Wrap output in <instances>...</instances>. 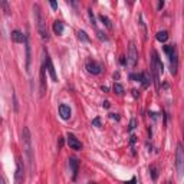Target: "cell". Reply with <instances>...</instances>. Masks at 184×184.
Instances as JSON below:
<instances>
[{"instance_id":"6da1fadb","label":"cell","mask_w":184,"mask_h":184,"mask_svg":"<svg viewBox=\"0 0 184 184\" xmlns=\"http://www.w3.org/2000/svg\"><path fill=\"white\" fill-rule=\"evenodd\" d=\"M22 141L24 154H26L27 162H29V171H30V174H33V171H35V155H33V147H32V135H30V131L27 127H23L22 130Z\"/></svg>"},{"instance_id":"7a4b0ae2","label":"cell","mask_w":184,"mask_h":184,"mask_svg":"<svg viewBox=\"0 0 184 184\" xmlns=\"http://www.w3.org/2000/svg\"><path fill=\"white\" fill-rule=\"evenodd\" d=\"M33 15H35V22H36V27H38V32H39L40 38L47 42V40L50 39V36H49V33H47L46 20H45V17H43V15H42V10H40V7H39L38 4L33 6Z\"/></svg>"},{"instance_id":"3957f363","label":"cell","mask_w":184,"mask_h":184,"mask_svg":"<svg viewBox=\"0 0 184 184\" xmlns=\"http://www.w3.org/2000/svg\"><path fill=\"white\" fill-rule=\"evenodd\" d=\"M164 70L162 62L158 58V53L155 50H153V59H151V72H153V78H154V84H155V89L160 91V75Z\"/></svg>"},{"instance_id":"277c9868","label":"cell","mask_w":184,"mask_h":184,"mask_svg":"<svg viewBox=\"0 0 184 184\" xmlns=\"http://www.w3.org/2000/svg\"><path fill=\"white\" fill-rule=\"evenodd\" d=\"M164 52L168 56L171 73L173 75H177V70H178V52H177L176 45H165L164 46Z\"/></svg>"},{"instance_id":"5b68a950","label":"cell","mask_w":184,"mask_h":184,"mask_svg":"<svg viewBox=\"0 0 184 184\" xmlns=\"http://www.w3.org/2000/svg\"><path fill=\"white\" fill-rule=\"evenodd\" d=\"M176 165H177V173L178 177H183V171H184V150L181 142L177 144V151H176Z\"/></svg>"},{"instance_id":"8992f818","label":"cell","mask_w":184,"mask_h":184,"mask_svg":"<svg viewBox=\"0 0 184 184\" xmlns=\"http://www.w3.org/2000/svg\"><path fill=\"white\" fill-rule=\"evenodd\" d=\"M130 68H135L138 63V50L135 47V43L131 42L128 46V55H127V62H125Z\"/></svg>"},{"instance_id":"52a82bcc","label":"cell","mask_w":184,"mask_h":184,"mask_svg":"<svg viewBox=\"0 0 184 184\" xmlns=\"http://www.w3.org/2000/svg\"><path fill=\"white\" fill-rule=\"evenodd\" d=\"M15 178H16V183H22L23 178H24V164L23 160L20 157H17L16 160V173H15Z\"/></svg>"},{"instance_id":"ba28073f","label":"cell","mask_w":184,"mask_h":184,"mask_svg":"<svg viewBox=\"0 0 184 184\" xmlns=\"http://www.w3.org/2000/svg\"><path fill=\"white\" fill-rule=\"evenodd\" d=\"M43 65H45L46 69H47V72H49V75H50V78H52V81H53V82H58V76H56V72H55V66H53V63H52V61H50V58H49L47 53L45 55Z\"/></svg>"},{"instance_id":"9c48e42d","label":"cell","mask_w":184,"mask_h":184,"mask_svg":"<svg viewBox=\"0 0 184 184\" xmlns=\"http://www.w3.org/2000/svg\"><path fill=\"white\" fill-rule=\"evenodd\" d=\"M85 68L92 75H99L102 72V65L98 63V62H95V61H88L86 65H85Z\"/></svg>"},{"instance_id":"30bf717a","label":"cell","mask_w":184,"mask_h":184,"mask_svg":"<svg viewBox=\"0 0 184 184\" xmlns=\"http://www.w3.org/2000/svg\"><path fill=\"white\" fill-rule=\"evenodd\" d=\"M66 141H68V145L72 148V150H76V151H81L82 150V142L78 139V138L75 137L73 134H68V138H66Z\"/></svg>"},{"instance_id":"8fae6325","label":"cell","mask_w":184,"mask_h":184,"mask_svg":"<svg viewBox=\"0 0 184 184\" xmlns=\"http://www.w3.org/2000/svg\"><path fill=\"white\" fill-rule=\"evenodd\" d=\"M24 49H26V70H30V62H32V52H30V45H29V36L26 35L24 39Z\"/></svg>"},{"instance_id":"7c38bea8","label":"cell","mask_w":184,"mask_h":184,"mask_svg":"<svg viewBox=\"0 0 184 184\" xmlns=\"http://www.w3.org/2000/svg\"><path fill=\"white\" fill-rule=\"evenodd\" d=\"M70 114H72V111H70V108H69V105L66 104H61L59 105V115H61V118L62 119H69L70 118Z\"/></svg>"},{"instance_id":"4fadbf2b","label":"cell","mask_w":184,"mask_h":184,"mask_svg":"<svg viewBox=\"0 0 184 184\" xmlns=\"http://www.w3.org/2000/svg\"><path fill=\"white\" fill-rule=\"evenodd\" d=\"M10 38H12V40L15 43H22V42H24V39H26V35H23L20 30H13L12 35H10Z\"/></svg>"},{"instance_id":"5bb4252c","label":"cell","mask_w":184,"mask_h":184,"mask_svg":"<svg viewBox=\"0 0 184 184\" xmlns=\"http://www.w3.org/2000/svg\"><path fill=\"white\" fill-rule=\"evenodd\" d=\"M46 89H47V86H46V79H45V65H42V68H40V96L45 95Z\"/></svg>"},{"instance_id":"9a60e30c","label":"cell","mask_w":184,"mask_h":184,"mask_svg":"<svg viewBox=\"0 0 184 184\" xmlns=\"http://www.w3.org/2000/svg\"><path fill=\"white\" fill-rule=\"evenodd\" d=\"M78 165H79V162L76 158H69V167L72 170V178L73 180H76V176H78Z\"/></svg>"},{"instance_id":"2e32d148","label":"cell","mask_w":184,"mask_h":184,"mask_svg":"<svg viewBox=\"0 0 184 184\" xmlns=\"http://www.w3.org/2000/svg\"><path fill=\"white\" fill-rule=\"evenodd\" d=\"M141 84H142L144 88H148V86H150V84H151V76H150L148 72H142V73H141Z\"/></svg>"},{"instance_id":"e0dca14e","label":"cell","mask_w":184,"mask_h":184,"mask_svg":"<svg viewBox=\"0 0 184 184\" xmlns=\"http://www.w3.org/2000/svg\"><path fill=\"white\" fill-rule=\"evenodd\" d=\"M53 32L56 35H62L63 33V23L61 20H55L53 22Z\"/></svg>"},{"instance_id":"ac0fdd59","label":"cell","mask_w":184,"mask_h":184,"mask_svg":"<svg viewBox=\"0 0 184 184\" xmlns=\"http://www.w3.org/2000/svg\"><path fill=\"white\" fill-rule=\"evenodd\" d=\"M155 38H157V40L158 42H167V39H168V33L165 32V30H161V32H158L157 35H155Z\"/></svg>"},{"instance_id":"d6986e66","label":"cell","mask_w":184,"mask_h":184,"mask_svg":"<svg viewBox=\"0 0 184 184\" xmlns=\"http://www.w3.org/2000/svg\"><path fill=\"white\" fill-rule=\"evenodd\" d=\"M78 38H79V40H82V42H89V40H91L89 36L86 35V32H84V30H78Z\"/></svg>"},{"instance_id":"ffe728a7","label":"cell","mask_w":184,"mask_h":184,"mask_svg":"<svg viewBox=\"0 0 184 184\" xmlns=\"http://www.w3.org/2000/svg\"><path fill=\"white\" fill-rule=\"evenodd\" d=\"M99 20L104 23V24H105L108 29H111V27H112V23H111V20H109V19H108L105 15H99Z\"/></svg>"},{"instance_id":"44dd1931","label":"cell","mask_w":184,"mask_h":184,"mask_svg":"<svg viewBox=\"0 0 184 184\" xmlns=\"http://www.w3.org/2000/svg\"><path fill=\"white\" fill-rule=\"evenodd\" d=\"M150 173H151L153 180L155 181V180H157V177H158V168H157V167H154V165H151V167H150Z\"/></svg>"},{"instance_id":"7402d4cb","label":"cell","mask_w":184,"mask_h":184,"mask_svg":"<svg viewBox=\"0 0 184 184\" xmlns=\"http://www.w3.org/2000/svg\"><path fill=\"white\" fill-rule=\"evenodd\" d=\"M114 92L115 93H118V95H122L124 93V86L121 85V84H114Z\"/></svg>"},{"instance_id":"603a6c76","label":"cell","mask_w":184,"mask_h":184,"mask_svg":"<svg viewBox=\"0 0 184 184\" xmlns=\"http://www.w3.org/2000/svg\"><path fill=\"white\" fill-rule=\"evenodd\" d=\"M96 35H98L99 40H105V42L108 40V36H107V35H105V33H104L102 30H98V32H96Z\"/></svg>"},{"instance_id":"cb8c5ba5","label":"cell","mask_w":184,"mask_h":184,"mask_svg":"<svg viewBox=\"0 0 184 184\" xmlns=\"http://www.w3.org/2000/svg\"><path fill=\"white\" fill-rule=\"evenodd\" d=\"M130 79L137 81V82H141V73H131V75H130Z\"/></svg>"},{"instance_id":"d4e9b609","label":"cell","mask_w":184,"mask_h":184,"mask_svg":"<svg viewBox=\"0 0 184 184\" xmlns=\"http://www.w3.org/2000/svg\"><path fill=\"white\" fill-rule=\"evenodd\" d=\"M0 7L6 12V13H10V9H9V4L6 1H0Z\"/></svg>"},{"instance_id":"484cf974","label":"cell","mask_w":184,"mask_h":184,"mask_svg":"<svg viewBox=\"0 0 184 184\" xmlns=\"http://www.w3.org/2000/svg\"><path fill=\"white\" fill-rule=\"evenodd\" d=\"M13 108H15V111L17 112L19 111V105H17V98H16V93L13 92Z\"/></svg>"},{"instance_id":"4316f807","label":"cell","mask_w":184,"mask_h":184,"mask_svg":"<svg viewBox=\"0 0 184 184\" xmlns=\"http://www.w3.org/2000/svg\"><path fill=\"white\" fill-rule=\"evenodd\" d=\"M135 127H137V119H135V118H132V119H131V122H130V128H128V130H130V131H134V130H135Z\"/></svg>"},{"instance_id":"83f0119b","label":"cell","mask_w":184,"mask_h":184,"mask_svg":"<svg viewBox=\"0 0 184 184\" xmlns=\"http://www.w3.org/2000/svg\"><path fill=\"white\" fill-rule=\"evenodd\" d=\"M92 125L99 128V127H101V119H99L98 116H96V118H93V119H92Z\"/></svg>"},{"instance_id":"f1b7e54d","label":"cell","mask_w":184,"mask_h":184,"mask_svg":"<svg viewBox=\"0 0 184 184\" xmlns=\"http://www.w3.org/2000/svg\"><path fill=\"white\" fill-rule=\"evenodd\" d=\"M88 12H89V19H91L92 24H93V26H96V23H95V17H93V13H92V9H89Z\"/></svg>"},{"instance_id":"f546056e","label":"cell","mask_w":184,"mask_h":184,"mask_svg":"<svg viewBox=\"0 0 184 184\" xmlns=\"http://www.w3.org/2000/svg\"><path fill=\"white\" fill-rule=\"evenodd\" d=\"M0 184H7V181H6V177H4L3 174H0Z\"/></svg>"},{"instance_id":"4dcf8cb0","label":"cell","mask_w":184,"mask_h":184,"mask_svg":"<svg viewBox=\"0 0 184 184\" xmlns=\"http://www.w3.org/2000/svg\"><path fill=\"white\" fill-rule=\"evenodd\" d=\"M50 7H52L53 10H56V9H58V3H55V1H50Z\"/></svg>"},{"instance_id":"1f68e13d","label":"cell","mask_w":184,"mask_h":184,"mask_svg":"<svg viewBox=\"0 0 184 184\" xmlns=\"http://www.w3.org/2000/svg\"><path fill=\"white\" fill-rule=\"evenodd\" d=\"M135 181H137V178H135V177H132L130 181H125V184H135Z\"/></svg>"},{"instance_id":"d6a6232c","label":"cell","mask_w":184,"mask_h":184,"mask_svg":"<svg viewBox=\"0 0 184 184\" xmlns=\"http://www.w3.org/2000/svg\"><path fill=\"white\" fill-rule=\"evenodd\" d=\"M162 7H164V1L161 0V1H158V6H157V9H158V10H161Z\"/></svg>"},{"instance_id":"836d02e7","label":"cell","mask_w":184,"mask_h":184,"mask_svg":"<svg viewBox=\"0 0 184 184\" xmlns=\"http://www.w3.org/2000/svg\"><path fill=\"white\" fill-rule=\"evenodd\" d=\"M109 116H111L112 119H116V121H119V116H118L116 114H109Z\"/></svg>"},{"instance_id":"e575fe53","label":"cell","mask_w":184,"mask_h":184,"mask_svg":"<svg viewBox=\"0 0 184 184\" xmlns=\"http://www.w3.org/2000/svg\"><path fill=\"white\" fill-rule=\"evenodd\" d=\"M102 107H105V108H109V102H108V101H105V102L102 104Z\"/></svg>"},{"instance_id":"d590c367","label":"cell","mask_w":184,"mask_h":184,"mask_svg":"<svg viewBox=\"0 0 184 184\" xmlns=\"http://www.w3.org/2000/svg\"><path fill=\"white\" fill-rule=\"evenodd\" d=\"M63 145V138H59V148H62Z\"/></svg>"},{"instance_id":"8d00e7d4","label":"cell","mask_w":184,"mask_h":184,"mask_svg":"<svg viewBox=\"0 0 184 184\" xmlns=\"http://www.w3.org/2000/svg\"><path fill=\"white\" fill-rule=\"evenodd\" d=\"M101 89H102L104 92H108V91H109V89H108V86H101Z\"/></svg>"},{"instance_id":"74e56055","label":"cell","mask_w":184,"mask_h":184,"mask_svg":"<svg viewBox=\"0 0 184 184\" xmlns=\"http://www.w3.org/2000/svg\"><path fill=\"white\" fill-rule=\"evenodd\" d=\"M164 184H171V181H165V183Z\"/></svg>"},{"instance_id":"f35d334b","label":"cell","mask_w":184,"mask_h":184,"mask_svg":"<svg viewBox=\"0 0 184 184\" xmlns=\"http://www.w3.org/2000/svg\"><path fill=\"white\" fill-rule=\"evenodd\" d=\"M89 184H95V183H89Z\"/></svg>"}]
</instances>
